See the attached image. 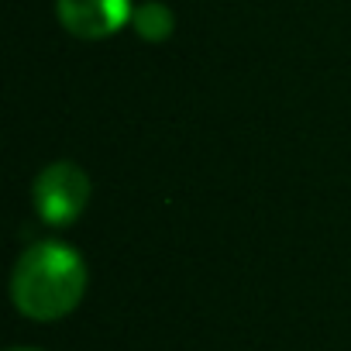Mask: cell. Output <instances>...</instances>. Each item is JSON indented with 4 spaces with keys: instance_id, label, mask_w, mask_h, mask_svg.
Returning a JSON list of instances; mask_svg holds the SVG:
<instances>
[{
    "instance_id": "1",
    "label": "cell",
    "mask_w": 351,
    "mask_h": 351,
    "mask_svg": "<svg viewBox=\"0 0 351 351\" xmlns=\"http://www.w3.org/2000/svg\"><path fill=\"white\" fill-rule=\"evenodd\" d=\"M11 289L25 317L59 320L80 303L86 289V265L69 245L42 241L21 255Z\"/></svg>"
},
{
    "instance_id": "2",
    "label": "cell",
    "mask_w": 351,
    "mask_h": 351,
    "mask_svg": "<svg viewBox=\"0 0 351 351\" xmlns=\"http://www.w3.org/2000/svg\"><path fill=\"white\" fill-rule=\"evenodd\" d=\"M90 200V180L73 162H52L35 180V207L45 224H73Z\"/></svg>"
},
{
    "instance_id": "3",
    "label": "cell",
    "mask_w": 351,
    "mask_h": 351,
    "mask_svg": "<svg viewBox=\"0 0 351 351\" xmlns=\"http://www.w3.org/2000/svg\"><path fill=\"white\" fill-rule=\"evenodd\" d=\"M62 25L80 38H107L131 18L128 0H59Z\"/></svg>"
},
{
    "instance_id": "4",
    "label": "cell",
    "mask_w": 351,
    "mask_h": 351,
    "mask_svg": "<svg viewBox=\"0 0 351 351\" xmlns=\"http://www.w3.org/2000/svg\"><path fill=\"white\" fill-rule=\"evenodd\" d=\"M131 25L145 42H162V38L172 35V14H169V8L155 4V0H148V4H141L131 14Z\"/></svg>"
},
{
    "instance_id": "5",
    "label": "cell",
    "mask_w": 351,
    "mask_h": 351,
    "mask_svg": "<svg viewBox=\"0 0 351 351\" xmlns=\"http://www.w3.org/2000/svg\"><path fill=\"white\" fill-rule=\"evenodd\" d=\"M21 351H25V348H21Z\"/></svg>"
}]
</instances>
